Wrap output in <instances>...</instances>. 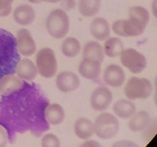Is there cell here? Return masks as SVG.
<instances>
[{"instance_id": "cell-36", "label": "cell", "mask_w": 157, "mask_h": 147, "mask_svg": "<svg viewBox=\"0 0 157 147\" xmlns=\"http://www.w3.org/2000/svg\"><path fill=\"white\" fill-rule=\"evenodd\" d=\"M154 86H155V93H154V102L155 104L156 105L157 107V76L155 79V82H154Z\"/></svg>"}, {"instance_id": "cell-25", "label": "cell", "mask_w": 157, "mask_h": 147, "mask_svg": "<svg viewBox=\"0 0 157 147\" xmlns=\"http://www.w3.org/2000/svg\"><path fill=\"white\" fill-rule=\"evenodd\" d=\"M101 7V0H80L79 12L84 17L95 16Z\"/></svg>"}, {"instance_id": "cell-21", "label": "cell", "mask_w": 157, "mask_h": 147, "mask_svg": "<svg viewBox=\"0 0 157 147\" xmlns=\"http://www.w3.org/2000/svg\"><path fill=\"white\" fill-rule=\"evenodd\" d=\"M83 58H90L97 60L103 63L105 57L104 47L96 41H90L84 46L82 52Z\"/></svg>"}, {"instance_id": "cell-3", "label": "cell", "mask_w": 157, "mask_h": 147, "mask_svg": "<svg viewBox=\"0 0 157 147\" xmlns=\"http://www.w3.org/2000/svg\"><path fill=\"white\" fill-rule=\"evenodd\" d=\"M150 18V12L146 8L140 6L130 7L129 18L124 20V32L127 37H136L144 34Z\"/></svg>"}, {"instance_id": "cell-18", "label": "cell", "mask_w": 157, "mask_h": 147, "mask_svg": "<svg viewBox=\"0 0 157 147\" xmlns=\"http://www.w3.org/2000/svg\"><path fill=\"white\" fill-rule=\"evenodd\" d=\"M115 116L123 119H130L136 112V107L132 100L129 99H121L113 106Z\"/></svg>"}, {"instance_id": "cell-6", "label": "cell", "mask_w": 157, "mask_h": 147, "mask_svg": "<svg viewBox=\"0 0 157 147\" xmlns=\"http://www.w3.org/2000/svg\"><path fill=\"white\" fill-rule=\"evenodd\" d=\"M153 93V85L148 79L133 77L130 78L124 87V94L130 100H146Z\"/></svg>"}, {"instance_id": "cell-35", "label": "cell", "mask_w": 157, "mask_h": 147, "mask_svg": "<svg viewBox=\"0 0 157 147\" xmlns=\"http://www.w3.org/2000/svg\"><path fill=\"white\" fill-rule=\"evenodd\" d=\"M11 12H12V8H9V9H6V10L0 11V17L8 16V15H10Z\"/></svg>"}, {"instance_id": "cell-26", "label": "cell", "mask_w": 157, "mask_h": 147, "mask_svg": "<svg viewBox=\"0 0 157 147\" xmlns=\"http://www.w3.org/2000/svg\"><path fill=\"white\" fill-rule=\"evenodd\" d=\"M41 145L42 147H60V139L53 133H46L41 138Z\"/></svg>"}, {"instance_id": "cell-7", "label": "cell", "mask_w": 157, "mask_h": 147, "mask_svg": "<svg viewBox=\"0 0 157 147\" xmlns=\"http://www.w3.org/2000/svg\"><path fill=\"white\" fill-rule=\"evenodd\" d=\"M36 67L38 74L44 78H52L58 71V61L55 51L50 47L38 51L36 55Z\"/></svg>"}, {"instance_id": "cell-10", "label": "cell", "mask_w": 157, "mask_h": 147, "mask_svg": "<svg viewBox=\"0 0 157 147\" xmlns=\"http://www.w3.org/2000/svg\"><path fill=\"white\" fill-rule=\"evenodd\" d=\"M17 47L21 55L25 57L32 56L37 51L36 43L29 31L21 28L17 33Z\"/></svg>"}, {"instance_id": "cell-9", "label": "cell", "mask_w": 157, "mask_h": 147, "mask_svg": "<svg viewBox=\"0 0 157 147\" xmlns=\"http://www.w3.org/2000/svg\"><path fill=\"white\" fill-rule=\"evenodd\" d=\"M113 101V93L104 86H99L91 93L90 106L95 111L103 112L107 110Z\"/></svg>"}, {"instance_id": "cell-37", "label": "cell", "mask_w": 157, "mask_h": 147, "mask_svg": "<svg viewBox=\"0 0 157 147\" xmlns=\"http://www.w3.org/2000/svg\"><path fill=\"white\" fill-rule=\"evenodd\" d=\"M29 2L33 3V4H38V3L43 2V0H29Z\"/></svg>"}, {"instance_id": "cell-12", "label": "cell", "mask_w": 157, "mask_h": 147, "mask_svg": "<svg viewBox=\"0 0 157 147\" xmlns=\"http://www.w3.org/2000/svg\"><path fill=\"white\" fill-rule=\"evenodd\" d=\"M104 81L107 85L118 88L124 85L126 74L124 69L118 64H112L106 67L104 73Z\"/></svg>"}, {"instance_id": "cell-19", "label": "cell", "mask_w": 157, "mask_h": 147, "mask_svg": "<svg viewBox=\"0 0 157 147\" xmlns=\"http://www.w3.org/2000/svg\"><path fill=\"white\" fill-rule=\"evenodd\" d=\"M75 133L79 139L87 140L95 134L94 124L87 118H79L75 123Z\"/></svg>"}, {"instance_id": "cell-28", "label": "cell", "mask_w": 157, "mask_h": 147, "mask_svg": "<svg viewBox=\"0 0 157 147\" xmlns=\"http://www.w3.org/2000/svg\"><path fill=\"white\" fill-rule=\"evenodd\" d=\"M143 132H144V136L145 139L150 140L157 132V120L154 121V122L152 121L150 125H149V126Z\"/></svg>"}, {"instance_id": "cell-38", "label": "cell", "mask_w": 157, "mask_h": 147, "mask_svg": "<svg viewBox=\"0 0 157 147\" xmlns=\"http://www.w3.org/2000/svg\"><path fill=\"white\" fill-rule=\"evenodd\" d=\"M60 1H61V0H43V2H46L50 3H57Z\"/></svg>"}, {"instance_id": "cell-33", "label": "cell", "mask_w": 157, "mask_h": 147, "mask_svg": "<svg viewBox=\"0 0 157 147\" xmlns=\"http://www.w3.org/2000/svg\"><path fill=\"white\" fill-rule=\"evenodd\" d=\"M133 145H136L128 140L120 141V142L113 144V146H133Z\"/></svg>"}, {"instance_id": "cell-32", "label": "cell", "mask_w": 157, "mask_h": 147, "mask_svg": "<svg viewBox=\"0 0 157 147\" xmlns=\"http://www.w3.org/2000/svg\"><path fill=\"white\" fill-rule=\"evenodd\" d=\"M81 146H87V147H98L101 146V144L98 143L95 140H90V139L86 140L85 142L81 145Z\"/></svg>"}, {"instance_id": "cell-24", "label": "cell", "mask_w": 157, "mask_h": 147, "mask_svg": "<svg viewBox=\"0 0 157 147\" xmlns=\"http://www.w3.org/2000/svg\"><path fill=\"white\" fill-rule=\"evenodd\" d=\"M81 50L80 41L74 37H67L61 44V51L63 55L69 58H75Z\"/></svg>"}, {"instance_id": "cell-15", "label": "cell", "mask_w": 157, "mask_h": 147, "mask_svg": "<svg viewBox=\"0 0 157 147\" xmlns=\"http://www.w3.org/2000/svg\"><path fill=\"white\" fill-rule=\"evenodd\" d=\"M35 12L33 8L27 4L20 5L13 12V18L15 22L21 26H28L35 20Z\"/></svg>"}, {"instance_id": "cell-29", "label": "cell", "mask_w": 157, "mask_h": 147, "mask_svg": "<svg viewBox=\"0 0 157 147\" xmlns=\"http://www.w3.org/2000/svg\"><path fill=\"white\" fill-rule=\"evenodd\" d=\"M9 142V136L6 129L0 125V147H5Z\"/></svg>"}, {"instance_id": "cell-8", "label": "cell", "mask_w": 157, "mask_h": 147, "mask_svg": "<svg viewBox=\"0 0 157 147\" xmlns=\"http://www.w3.org/2000/svg\"><path fill=\"white\" fill-rule=\"evenodd\" d=\"M121 61L123 66L133 74L141 73L147 65L146 57L133 48L124 49L121 55Z\"/></svg>"}, {"instance_id": "cell-1", "label": "cell", "mask_w": 157, "mask_h": 147, "mask_svg": "<svg viewBox=\"0 0 157 147\" xmlns=\"http://www.w3.org/2000/svg\"><path fill=\"white\" fill-rule=\"evenodd\" d=\"M50 104L38 84L24 81L18 90L0 96V125L6 130L9 142L13 144L18 134L30 133L41 137L50 129L44 111Z\"/></svg>"}, {"instance_id": "cell-4", "label": "cell", "mask_w": 157, "mask_h": 147, "mask_svg": "<svg viewBox=\"0 0 157 147\" xmlns=\"http://www.w3.org/2000/svg\"><path fill=\"white\" fill-rule=\"evenodd\" d=\"M45 25L48 33L52 38L61 39L70 30V18L64 9H55L48 16Z\"/></svg>"}, {"instance_id": "cell-14", "label": "cell", "mask_w": 157, "mask_h": 147, "mask_svg": "<svg viewBox=\"0 0 157 147\" xmlns=\"http://www.w3.org/2000/svg\"><path fill=\"white\" fill-rule=\"evenodd\" d=\"M90 33L98 41H105L110 35L109 22L106 18L102 17L94 18L90 24Z\"/></svg>"}, {"instance_id": "cell-20", "label": "cell", "mask_w": 157, "mask_h": 147, "mask_svg": "<svg viewBox=\"0 0 157 147\" xmlns=\"http://www.w3.org/2000/svg\"><path fill=\"white\" fill-rule=\"evenodd\" d=\"M46 120L50 125L58 126L65 119V111L62 106L58 104H49L44 111Z\"/></svg>"}, {"instance_id": "cell-31", "label": "cell", "mask_w": 157, "mask_h": 147, "mask_svg": "<svg viewBox=\"0 0 157 147\" xmlns=\"http://www.w3.org/2000/svg\"><path fill=\"white\" fill-rule=\"evenodd\" d=\"M14 0H0V11L12 8V4Z\"/></svg>"}, {"instance_id": "cell-5", "label": "cell", "mask_w": 157, "mask_h": 147, "mask_svg": "<svg viewBox=\"0 0 157 147\" xmlns=\"http://www.w3.org/2000/svg\"><path fill=\"white\" fill-rule=\"evenodd\" d=\"M94 133L102 139H110L117 135L120 122L117 116L110 113H102L97 116L94 123Z\"/></svg>"}, {"instance_id": "cell-34", "label": "cell", "mask_w": 157, "mask_h": 147, "mask_svg": "<svg viewBox=\"0 0 157 147\" xmlns=\"http://www.w3.org/2000/svg\"><path fill=\"white\" fill-rule=\"evenodd\" d=\"M152 12L153 15L157 18V0H153L152 2Z\"/></svg>"}, {"instance_id": "cell-2", "label": "cell", "mask_w": 157, "mask_h": 147, "mask_svg": "<svg viewBox=\"0 0 157 147\" xmlns=\"http://www.w3.org/2000/svg\"><path fill=\"white\" fill-rule=\"evenodd\" d=\"M20 60L16 38L9 31L0 28V79L15 74Z\"/></svg>"}, {"instance_id": "cell-27", "label": "cell", "mask_w": 157, "mask_h": 147, "mask_svg": "<svg viewBox=\"0 0 157 147\" xmlns=\"http://www.w3.org/2000/svg\"><path fill=\"white\" fill-rule=\"evenodd\" d=\"M112 31L113 33L121 37H127L124 32V20H117L112 24Z\"/></svg>"}, {"instance_id": "cell-16", "label": "cell", "mask_w": 157, "mask_h": 147, "mask_svg": "<svg viewBox=\"0 0 157 147\" xmlns=\"http://www.w3.org/2000/svg\"><path fill=\"white\" fill-rule=\"evenodd\" d=\"M15 74L22 81H32L37 77L38 72L36 65L32 60L24 58L18 62Z\"/></svg>"}, {"instance_id": "cell-23", "label": "cell", "mask_w": 157, "mask_h": 147, "mask_svg": "<svg viewBox=\"0 0 157 147\" xmlns=\"http://www.w3.org/2000/svg\"><path fill=\"white\" fill-rule=\"evenodd\" d=\"M124 44L121 38L117 37H109L105 40L104 46V54L109 58H117L121 56L124 50Z\"/></svg>"}, {"instance_id": "cell-22", "label": "cell", "mask_w": 157, "mask_h": 147, "mask_svg": "<svg viewBox=\"0 0 157 147\" xmlns=\"http://www.w3.org/2000/svg\"><path fill=\"white\" fill-rule=\"evenodd\" d=\"M24 84V81L20 79L18 76L8 75L0 79V93L8 94L21 88Z\"/></svg>"}, {"instance_id": "cell-13", "label": "cell", "mask_w": 157, "mask_h": 147, "mask_svg": "<svg viewBox=\"0 0 157 147\" xmlns=\"http://www.w3.org/2000/svg\"><path fill=\"white\" fill-rule=\"evenodd\" d=\"M101 64L102 63L97 60L83 58L78 67V71L84 78L94 81L98 79L101 75Z\"/></svg>"}, {"instance_id": "cell-11", "label": "cell", "mask_w": 157, "mask_h": 147, "mask_svg": "<svg viewBox=\"0 0 157 147\" xmlns=\"http://www.w3.org/2000/svg\"><path fill=\"white\" fill-rule=\"evenodd\" d=\"M56 86L63 93H69L76 90L81 85V81L77 74L69 70L62 71L57 75Z\"/></svg>"}, {"instance_id": "cell-17", "label": "cell", "mask_w": 157, "mask_h": 147, "mask_svg": "<svg viewBox=\"0 0 157 147\" xmlns=\"http://www.w3.org/2000/svg\"><path fill=\"white\" fill-rule=\"evenodd\" d=\"M152 122V118L150 113L145 110L135 113L133 116L130 118L128 122V127L131 131L138 133L143 132L149 126Z\"/></svg>"}, {"instance_id": "cell-30", "label": "cell", "mask_w": 157, "mask_h": 147, "mask_svg": "<svg viewBox=\"0 0 157 147\" xmlns=\"http://www.w3.org/2000/svg\"><path fill=\"white\" fill-rule=\"evenodd\" d=\"M61 6L65 10H71V9L75 8V0H62Z\"/></svg>"}]
</instances>
